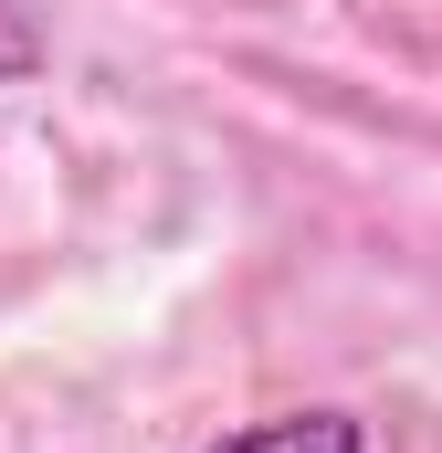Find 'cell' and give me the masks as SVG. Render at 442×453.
<instances>
[{
  "label": "cell",
  "instance_id": "obj_1",
  "mask_svg": "<svg viewBox=\"0 0 442 453\" xmlns=\"http://www.w3.org/2000/svg\"><path fill=\"white\" fill-rule=\"evenodd\" d=\"M201 453H369V422L358 411H274L253 433H221Z\"/></svg>",
  "mask_w": 442,
  "mask_h": 453
},
{
  "label": "cell",
  "instance_id": "obj_2",
  "mask_svg": "<svg viewBox=\"0 0 442 453\" xmlns=\"http://www.w3.org/2000/svg\"><path fill=\"white\" fill-rule=\"evenodd\" d=\"M32 64H42V21H32L21 0H0V85H21Z\"/></svg>",
  "mask_w": 442,
  "mask_h": 453
}]
</instances>
